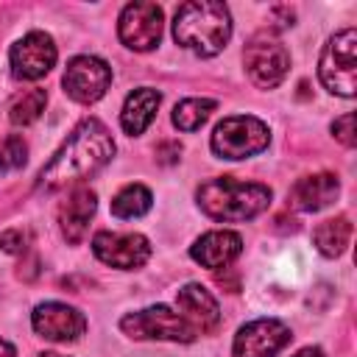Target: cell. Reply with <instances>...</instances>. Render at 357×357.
Masks as SVG:
<instances>
[{
  "instance_id": "obj_10",
  "label": "cell",
  "mask_w": 357,
  "mask_h": 357,
  "mask_svg": "<svg viewBox=\"0 0 357 357\" xmlns=\"http://www.w3.org/2000/svg\"><path fill=\"white\" fill-rule=\"evenodd\" d=\"M92 251L100 262L112 265V268H120V271H134V268H142L151 257V243L148 237L142 234H134V231H98L95 240H92Z\"/></svg>"
},
{
  "instance_id": "obj_18",
  "label": "cell",
  "mask_w": 357,
  "mask_h": 357,
  "mask_svg": "<svg viewBox=\"0 0 357 357\" xmlns=\"http://www.w3.org/2000/svg\"><path fill=\"white\" fill-rule=\"evenodd\" d=\"M159 100H162V95H159L156 89H151V86L134 89V92L126 98L123 112H120V126H123V131L131 134V137H139V134L153 123L156 109H159Z\"/></svg>"
},
{
  "instance_id": "obj_5",
  "label": "cell",
  "mask_w": 357,
  "mask_h": 357,
  "mask_svg": "<svg viewBox=\"0 0 357 357\" xmlns=\"http://www.w3.org/2000/svg\"><path fill=\"white\" fill-rule=\"evenodd\" d=\"M271 142V131L259 117L234 114L215 126L212 131V151L220 159H245L265 151Z\"/></svg>"
},
{
  "instance_id": "obj_23",
  "label": "cell",
  "mask_w": 357,
  "mask_h": 357,
  "mask_svg": "<svg viewBox=\"0 0 357 357\" xmlns=\"http://www.w3.org/2000/svg\"><path fill=\"white\" fill-rule=\"evenodd\" d=\"M28 159V145L22 142V137L11 134L6 139H0V173L8 170H20Z\"/></svg>"
},
{
  "instance_id": "obj_28",
  "label": "cell",
  "mask_w": 357,
  "mask_h": 357,
  "mask_svg": "<svg viewBox=\"0 0 357 357\" xmlns=\"http://www.w3.org/2000/svg\"><path fill=\"white\" fill-rule=\"evenodd\" d=\"M39 357H61V354H56V351H45V354H39Z\"/></svg>"
},
{
  "instance_id": "obj_15",
  "label": "cell",
  "mask_w": 357,
  "mask_h": 357,
  "mask_svg": "<svg viewBox=\"0 0 357 357\" xmlns=\"http://www.w3.org/2000/svg\"><path fill=\"white\" fill-rule=\"evenodd\" d=\"M243 251V237L237 231H226V229H218V231H206L201 234L192 248H190V257L195 262H201L204 268L209 271H218V268H226L231 259H237Z\"/></svg>"
},
{
  "instance_id": "obj_4",
  "label": "cell",
  "mask_w": 357,
  "mask_h": 357,
  "mask_svg": "<svg viewBox=\"0 0 357 357\" xmlns=\"http://www.w3.org/2000/svg\"><path fill=\"white\" fill-rule=\"evenodd\" d=\"M318 75L329 92L340 98H354L357 92V33L354 28H343L326 42L321 61H318Z\"/></svg>"
},
{
  "instance_id": "obj_14",
  "label": "cell",
  "mask_w": 357,
  "mask_h": 357,
  "mask_svg": "<svg viewBox=\"0 0 357 357\" xmlns=\"http://www.w3.org/2000/svg\"><path fill=\"white\" fill-rule=\"evenodd\" d=\"M176 307H178V315L192 326L195 335H206V332L218 329V324H220V307L204 284H195V282L184 284L176 296Z\"/></svg>"
},
{
  "instance_id": "obj_27",
  "label": "cell",
  "mask_w": 357,
  "mask_h": 357,
  "mask_svg": "<svg viewBox=\"0 0 357 357\" xmlns=\"http://www.w3.org/2000/svg\"><path fill=\"white\" fill-rule=\"evenodd\" d=\"M0 357H17L14 346H11L8 340H3V337H0Z\"/></svg>"
},
{
  "instance_id": "obj_3",
  "label": "cell",
  "mask_w": 357,
  "mask_h": 357,
  "mask_svg": "<svg viewBox=\"0 0 357 357\" xmlns=\"http://www.w3.org/2000/svg\"><path fill=\"white\" fill-rule=\"evenodd\" d=\"M201 212L215 220H248L268 209L271 190L257 181H240L234 176H218L198 187L195 192Z\"/></svg>"
},
{
  "instance_id": "obj_12",
  "label": "cell",
  "mask_w": 357,
  "mask_h": 357,
  "mask_svg": "<svg viewBox=\"0 0 357 357\" xmlns=\"http://www.w3.org/2000/svg\"><path fill=\"white\" fill-rule=\"evenodd\" d=\"M11 59V73L22 81H36L45 73H50V67L56 64V45L47 33L42 31H31L25 33L8 53Z\"/></svg>"
},
{
  "instance_id": "obj_24",
  "label": "cell",
  "mask_w": 357,
  "mask_h": 357,
  "mask_svg": "<svg viewBox=\"0 0 357 357\" xmlns=\"http://www.w3.org/2000/svg\"><path fill=\"white\" fill-rule=\"evenodd\" d=\"M332 134H335L346 148H351V145H354V114L346 112L343 117H337V120L332 123Z\"/></svg>"
},
{
  "instance_id": "obj_20",
  "label": "cell",
  "mask_w": 357,
  "mask_h": 357,
  "mask_svg": "<svg viewBox=\"0 0 357 357\" xmlns=\"http://www.w3.org/2000/svg\"><path fill=\"white\" fill-rule=\"evenodd\" d=\"M153 204V195L148 187L142 184H126L114 198H112V215L131 220V218H142Z\"/></svg>"
},
{
  "instance_id": "obj_7",
  "label": "cell",
  "mask_w": 357,
  "mask_h": 357,
  "mask_svg": "<svg viewBox=\"0 0 357 357\" xmlns=\"http://www.w3.org/2000/svg\"><path fill=\"white\" fill-rule=\"evenodd\" d=\"M243 64H245L248 78L259 89H273L284 81V75L290 70V53L273 33L262 31L248 39V45L243 50Z\"/></svg>"
},
{
  "instance_id": "obj_17",
  "label": "cell",
  "mask_w": 357,
  "mask_h": 357,
  "mask_svg": "<svg viewBox=\"0 0 357 357\" xmlns=\"http://www.w3.org/2000/svg\"><path fill=\"white\" fill-rule=\"evenodd\" d=\"M340 192V181L335 173H312L293 184L290 190V206L301 212H318L329 206Z\"/></svg>"
},
{
  "instance_id": "obj_16",
  "label": "cell",
  "mask_w": 357,
  "mask_h": 357,
  "mask_svg": "<svg viewBox=\"0 0 357 357\" xmlns=\"http://www.w3.org/2000/svg\"><path fill=\"white\" fill-rule=\"evenodd\" d=\"M98 209V198L89 187H75L59 206V223H61V234L67 243H81L86 234V226L92 220Z\"/></svg>"
},
{
  "instance_id": "obj_21",
  "label": "cell",
  "mask_w": 357,
  "mask_h": 357,
  "mask_svg": "<svg viewBox=\"0 0 357 357\" xmlns=\"http://www.w3.org/2000/svg\"><path fill=\"white\" fill-rule=\"evenodd\" d=\"M45 103H47L45 89H39V86L25 89V92L14 95V100L8 103V120H11L14 126H31V123L39 120V114L45 112Z\"/></svg>"
},
{
  "instance_id": "obj_1",
  "label": "cell",
  "mask_w": 357,
  "mask_h": 357,
  "mask_svg": "<svg viewBox=\"0 0 357 357\" xmlns=\"http://www.w3.org/2000/svg\"><path fill=\"white\" fill-rule=\"evenodd\" d=\"M112 156H114V139L109 128L100 120L89 117L73 128L64 145L42 167L36 178V190L56 192V190H64L67 184H78L92 173H98L103 165H109Z\"/></svg>"
},
{
  "instance_id": "obj_25",
  "label": "cell",
  "mask_w": 357,
  "mask_h": 357,
  "mask_svg": "<svg viewBox=\"0 0 357 357\" xmlns=\"http://www.w3.org/2000/svg\"><path fill=\"white\" fill-rule=\"evenodd\" d=\"M0 248L8 254H22L25 251V231L22 229H8L0 234Z\"/></svg>"
},
{
  "instance_id": "obj_26",
  "label": "cell",
  "mask_w": 357,
  "mask_h": 357,
  "mask_svg": "<svg viewBox=\"0 0 357 357\" xmlns=\"http://www.w3.org/2000/svg\"><path fill=\"white\" fill-rule=\"evenodd\" d=\"M296 357H324V351H321L318 346H307V349H301Z\"/></svg>"
},
{
  "instance_id": "obj_22",
  "label": "cell",
  "mask_w": 357,
  "mask_h": 357,
  "mask_svg": "<svg viewBox=\"0 0 357 357\" xmlns=\"http://www.w3.org/2000/svg\"><path fill=\"white\" fill-rule=\"evenodd\" d=\"M215 106L218 103L209 100V98H187V100H181L173 109V126L178 131H198L209 120V114L215 112Z\"/></svg>"
},
{
  "instance_id": "obj_6",
  "label": "cell",
  "mask_w": 357,
  "mask_h": 357,
  "mask_svg": "<svg viewBox=\"0 0 357 357\" xmlns=\"http://www.w3.org/2000/svg\"><path fill=\"white\" fill-rule=\"evenodd\" d=\"M120 329L134 340H173V343H192L198 335L192 326L165 304L145 307L139 312H128L120 321Z\"/></svg>"
},
{
  "instance_id": "obj_19",
  "label": "cell",
  "mask_w": 357,
  "mask_h": 357,
  "mask_svg": "<svg viewBox=\"0 0 357 357\" xmlns=\"http://www.w3.org/2000/svg\"><path fill=\"white\" fill-rule=\"evenodd\" d=\"M312 240H315V248L324 254V257H340L351 240V223L346 215H337V218H329L324 220L321 226H315L312 231Z\"/></svg>"
},
{
  "instance_id": "obj_11",
  "label": "cell",
  "mask_w": 357,
  "mask_h": 357,
  "mask_svg": "<svg viewBox=\"0 0 357 357\" xmlns=\"http://www.w3.org/2000/svg\"><path fill=\"white\" fill-rule=\"evenodd\" d=\"M290 343V329L276 318L245 324L231 343V357H276Z\"/></svg>"
},
{
  "instance_id": "obj_8",
  "label": "cell",
  "mask_w": 357,
  "mask_h": 357,
  "mask_svg": "<svg viewBox=\"0 0 357 357\" xmlns=\"http://www.w3.org/2000/svg\"><path fill=\"white\" fill-rule=\"evenodd\" d=\"M64 92L78 103H95L112 84V67L98 56H75L64 70Z\"/></svg>"
},
{
  "instance_id": "obj_2",
  "label": "cell",
  "mask_w": 357,
  "mask_h": 357,
  "mask_svg": "<svg viewBox=\"0 0 357 357\" xmlns=\"http://www.w3.org/2000/svg\"><path fill=\"white\" fill-rule=\"evenodd\" d=\"M173 36L181 47L198 56H215L231 36V14L215 0H190L176 8Z\"/></svg>"
},
{
  "instance_id": "obj_9",
  "label": "cell",
  "mask_w": 357,
  "mask_h": 357,
  "mask_svg": "<svg viewBox=\"0 0 357 357\" xmlns=\"http://www.w3.org/2000/svg\"><path fill=\"white\" fill-rule=\"evenodd\" d=\"M117 33L131 50H153L162 39V8L156 3H128L120 11Z\"/></svg>"
},
{
  "instance_id": "obj_13",
  "label": "cell",
  "mask_w": 357,
  "mask_h": 357,
  "mask_svg": "<svg viewBox=\"0 0 357 357\" xmlns=\"http://www.w3.org/2000/svg\"><path fill=\"white\" fill-rule=\"evenodd\" d=\"M31 324H33V332L39 337H47V340H59V343H67V340H78L86 329V318L70 307V304H61V301H45L33 310L31 315Z\"/></svg>"
}]
</instances>
